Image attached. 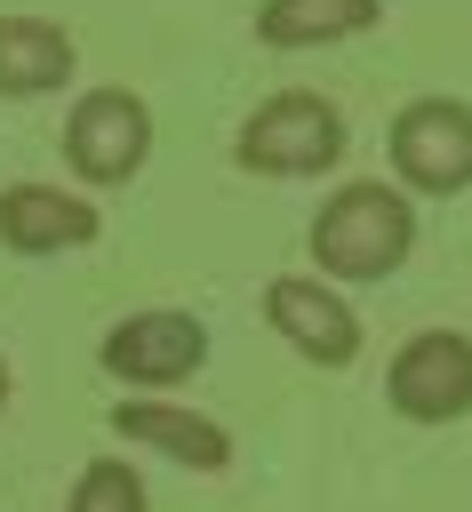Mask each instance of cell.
Masks as SVG:
<instances>
[{
    "label": "cell",
    "instance_id": "7a4b0ae2",
    "mask_svg": "<svg viewBox=\"0 0 472 512\" xmlns=\"http://www.w3.org/2000/svg\"><path fill=\"white\" fill-rule=\"evenodd\" d=\"M344 112L328 104V96H312V88H272L248 120H240V136H232V160L248 168V176H320V168H336L344 160Z\"/></svg>",
    "mask_w": 472,
    "mask_h": 512
},
{
    "label": "cell",
    "instance_id": "52a82bcc",
    "mask_svg": "<svg viewBox=\"0 0 472 512\" xmlns=\"http://www.w3.org/2000/svg\"><path fill=\"white\" fill-rule=\"evenodd\" d=\"M264 320L288 352H304L312 368H352L360 360V312L320 280V272H280L264 280Z\"/></svg>",
    "mask_w": 472,
    "mask_h": 512
},
{
    "label": "cell",
    "instance_id": "5b68a950",
    "mask_svg": "<svg viewBox=\"0 0 472 512\" xmlns=\"http://www.w3.org/2000/svg\"><path fill=\"white\" fill-rule=\"evenodd\" d=\"M96 360H104V376H112V384L168 392V384H184V376L208 360V328H200L192 312H176V304H152V312L112 320V328H104V344H96Z\"/></svg>",
    "mask_w": 472,
    "mask_h": 512
},
{
    "label": "cell",
    "instance_id": "30bf717a",
    "mask_svg": "<svg viewBox=\"0 0 472 512\" xmlns=\"http://www.w3.org/2000/svg\"><path fill=\"white\" fill-rule=\"evenodd\" d=\"M80 48L48 16H0V96H56L72 80Z\"/></svg>",
    "mask_w": 472,
    "mask_h": 512
},
{
    "label": "cell",
    "instance_id": "8fae6325",
    "mask_svg": "<svg viewBox=\"0 0 472 512\" xmlns=\"http://www.w3.org/2000/svg\"><path fill=\"white\" fill-rule=\"evenodd\" d=\"M376 16H384V0H264L256 40L264 48H328V40L376 32Z\"/></svg>",
    "mask_w": 472,
    "mask_h": 512
},
{
    "label": "cell",
    "instance_id": "ba28073f",
    "mask_svg": "<svg viewBox=\"0 0 472 512\" xmlns=\"http://www.w3.org/2000/svg\"><path fill=\"white\" fill-rule=\"evenodd\" d=\"M128 448H160L168 464H192V472H224L232 464V432L216 424V416H200V408H176V400H160V392H136V400H112V416H104Z\"/></svg>",
    "mask_w": 472,
    "mask_h": 512
},
{
    "label": "cell",
    "instance_id": "7c38bea8",
    "mask_svg": "<svg viewBox=\"0 0 472 512\" xmlns=\"http://www.w3.org/2000/svg\"><path fill=\"white\" fill-rule=\"evenodd\" d=\"M64 512H144V480L120 456H88L72 496H64Z\"/></svg>",
    "mask_w": 472,
    "mask_h": 512
},
{
    "label": "cell",
    "instance_id": "6da1fadb",
    "mask_svg": "<svg viewBox=\"0 0 472 512\" xmlns=\"http://www.w3.org/2000/svg\"><path fill=\"white\" fill-rule=\"evenodd\" d=\"M416 248V208L400 184L384 176H360V184H336L312 216V256H320V280H392Z\"/></svg>",
    "mask_w": 472,
    "mask_h": 512
},
{
    "label": "cell",
    "instance_id": "3957f363",
    "mask_svg": "<svg viewBox=\"0 0 472 512\" xmlns=\"http://www.w3.org/2000/svg\"><path fill=\"white\" fill-rule=\"evenodd\" d=\"M384 152H392V184L400 192H432V200L472 192V104L408 96L392 112V128H384Z\"/></svg>",
    "mask_w": 472,
    "mask_h": 512
},
{
    "label": "cell",
    "instance_id": "4fadbf2b",
    "mask_svg": "<svg viewBox=\"0 0 472 512\" xmlns=\"http://www.w3.org/2000/svg\"><path fill=\"white\" fill-rule=\"evenodd\" d=\"M0 408H8V360H0Z\"/></svg>",
    "mask_w": 472,
    "mask_h": 512
},
{
    "label": "cell",
    "instance_id": "9c48e42d",
    "mask_svg": "<svg viewBox=\"0 0 472 512\" xmlns=\"http://www.w3.org/2000/svg\"><path fill=\"white\" fill-rule=\"evenodd\" d=\"M96 232H104V216L88 192H64V184H8L0 192V248L8 256H64V248H88Z\"/></svg>",
    "mask_w": 472,
    "mask_h": 512
},
{
    "label": "cell",
    "instance_id": "8992f818",
    "mask_svg": "<svg viewBox=\"0 0 472 512\" xmlns=\"http://www.w3.org/2000/svg\"><path fill=\"white\" fill-rule=\"evenodd\" d=\"M384 400L408 424H456V416H472V336L416 328L392 352V368H384Z\"/></svg>",
    "mask_w": 472,
    "mask_h": 512
},
{
    "label": "cell",
    "instance_id": "277c9868",
    "mask_svg": "<svg viewBox=\"0 0 472 512\" xmlns=\"http://www.w3.org/2000/svg\"><path fill=\"white\" fill-rule=\"evenodd\" d=\"M64 160L80 184H128L152 160V112L128 88H88L64 112Z\"/></svg>",
    "mask_w": 472,
    "mask_h": 512
}]
</instances>
